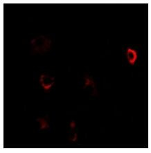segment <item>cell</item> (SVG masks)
Instances as JSON below:
<instances>
[{
  "label": "cell",
  "mask_w": 151,
  "mask_h": 153,
  "mask_svg": "<svg viewBox=\"0 0 151 153\" xmlns=\"http://www.w3.org/2000/svg\"><path fill=\"white\" fill-rule=\"evenodd\" d=\"M69 139L71 141H76L77 140V134L74 130V128H71L69 132Z\"/></svg>",
  "instance_id": "obj_6"
},
{
  "label": "cell",
  "mask_w": 151,
  "mask_h": 153,
  "mask_svg": "<svg viewBox=\"0 0 151 153\" xmlns=\"http://www.w3.org/2000/svg\"><path fill=\"white\" fill-rule=\"evenodd\" d=\"M126 58L128 59V62L130 63V65H134L136 62L138 58V53L136 50L131 49V48H128L126 49Z\"/></svg>",
  "instance_id": "obj_4"
},
{
  "label": "cell",
  "mask_w": 151,
  "mask_h": 153,
  "mask_svg": "<svg viewBox=\"0 0 151 153\" xmlns=\"http://www.w3.org/2000/svg\"><path fill=\"white\" fill-rule=\"evenodd\" d=\"M39 123H40V129L42 130V129L48 128H49V123H48V117H44V118H39V119H37Z\"/></svg>",
  "instance_id": "obj_5"
},
{
  "label": "cell",
  "mask_w": 151,
  "mask_h": 153,
  "mask_svg": "<svg viewBox=\"0 0 151 153\" xmlns=\"http://www.w3.org/2000/svg\"><path fill=\"white\" fill-rule=\"evenodd\" d=\"M54 80L55 79H54V77H51V76L43 74L40 76V82L44 89L47 91L51 89V87L55 83Z\"/></svg>",
  "instance_id": "obj_2"
},
{
  "label": "cell",
  "mask_w": 151,
  "mask_h": 153,
  "mask_svg": "<svg viewBox=\"0 0 151 153\" xmlns=\"http://www.w3.org/2000/svg\"><path fill=\"white\" fill-rule=\"evenodd\" d=\"M85 86L84 89H87V90L89 91L91 94V95H97V91H96L95 84L93 80L88 76H86L85 77Z\"/></svg>",
  "instance_id": "obj_3"
},
{
  "label": "cell",
  "mask_w": 151,
  "mask_h": 153,
  "mask_svg": "<svg viewBox=\"0 0 151 153\" xmlns=\"http://www.w3.org/2000/svg\"><path fill=\"white\" fill-rule=\"evenodd\" d=\"M51 42L47 37L41 36L33 39L30 42L33 51L38 53H43L50 49Z\"/></svg>",
  "instance_id": "obj_1"
}]
</instances>
